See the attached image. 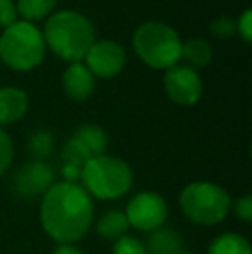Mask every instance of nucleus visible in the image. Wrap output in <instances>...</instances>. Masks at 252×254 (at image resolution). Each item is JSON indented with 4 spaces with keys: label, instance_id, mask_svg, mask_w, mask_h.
Instances as JSON below:
<instances>
[{
    "label": "nucleus",
    "instance_id": "f257e3e1",
    "mask_svg": "<svg viewBox=\"0 0 252 254\" xmlns=\"http://www.w3.org/2000/svg\"><path fill=\"white\" fill-rule=\"evenodd\" d=\"M94 199L80 184L57 182L40 202V223L57 244H76L94 225Z\"/></svg>",
    "mask_w": 252,
    "mask_h": 254
},
{
    "label": "nucleus",
    "instance_id": "f03ea898",
    "mask_svg": "<svg viewBox=\"0 0 252 254\" xmlns=\"http://www.w3.org/2000/svg\"><path fill=\"white\" fill-rule=\"evenodd\" d=\"M45 45L67 63H80L95 42V28L78 10L64 9L47 19L44 31Z\"/></svg>",
    "mask_w": 252,
    "mask_h": 254
},
{
    "label": "nucleus",
    "instance_id": "7ed1b4c3",
    "mask_svg": "<svg viewBox=\"0 0 252 254\" xmlns=\"http://www.w3.org/2000/svg\"><path fill=\"white\" fill-rule=\"evenodd\" d=\"M80 185L90 197L114 201L128 194L133 185V171L126 161L114 156H97L81 168Z\"/></svg>",
    "mask_w": 252,
    "mask_h": 254
},
{
    "label": "nucleus",
    "instance_id": "20e7f679",
    "mask_svg": "<svg viewBox=\"0 0 252 254\" xmlns=\"http://www.w3.org/2000/svg\"><path fill=\"white\" fill-rule=\"evenodd\" d=\"M44 33L30 21H16L0 35V59L14 71H31L45 57Z\"/></svg>",
    "mask_w": 252,
    "mask_h": 254
},
{
    "label": "nucleus",
    "instance_id": "39448f33",
    "mask_svg": "<svg viewBox=\"0 0 252 254\" xmlns=\"http://www.w3.org/2000/svg\"><path fill=\"white\" fill-rule=\"evenodd\" d=\"M133 49L149 67L169 69L180 61L182 40L169 24L147 21L135 30Z\"/></svg>",
    "mask_w": 252,
    "mask_h": 254
},
{
    "label": "nucleus",
    "instance_id": "423d86ee",
    "mask_svg": "<svg viewBox=\"0 0 252 254\" xmlns=\"http://www.w3.org/2000/svg\"><path fill=\"white\" fill-rule=\"evenodd\" d=\"M180 209L201 227L218 225L228 216L232 197L223 187L212 182H192L180 194Z\"/></svg>",
    "mask_w": 252,
    "mask_h": 254
},
{
    "label": "nucleus",
    "instance_id": "0eeeda50",
    "mask_svg": "<svg viewBox=\"0 0 252 254\" xmlns=\"http://www.w3.org/2000/svg\"><path fill=\"white\" fill-rule=\"evenodd\" d=\"M125 214L130 227L151 234L166 223L168 204L157 192H140L130 199Z\"/></svg>",
    "mask_w": 252,
    "mask_h": 254
},
{
    "label": "nucleus",
    "instance_id": "6e6552de",
    "mask_svg": "<svg viewBox=\"0 0 252 254\" xmlns=\"http://www.w3.org/2000/svg\"><path fill=\"white\" fill-rule=\"evenodd\" d=\"M162 83H164V92L169 101L180 106H194L202 95L201 76L197 71L189 66L175 64L169 69H166Z\"/></svg>",
    "mask_w": 252,
    "mask_h": 254
},
{
    "label": "nucleus",
    "instance_id": "1a4fd4ad",
    "mask_svg": "<svg viewBox=\"0 0 252 254\" xmlns=\"http://www.w3.org/2000/svg\"><path fill=\"white\" fill-rule=\"evenodd\" d=\"M85 59H87L85 66L94 76L107 80L118 76L123 71L126 64V52L118 42L101 40L92 44Z\"/></svg>",
    "mask_w": 252,
    "mask_h": 254
},
{
    "label": "nucleus",
    "instance_id": "9d476101",
    "mask_svg": "<svg viewBox=\"0 0 252 254\" xmlns=\"http://www.w3.org/2000/svg\"><path fill=\"white\" fill-rule=\"evenodd\" d=\"M54 170L45 161L23 164L12 178L14 192L21 197H42L54 185Z\"/></svg>",
    "mask_w": 252,
    "mask_h": 254
},
{
    "label": "nucleus",
    "instance_id": "9b49d317",
    "mask_svg": "<svg viewBox=\"0 0 252 254\" xmlns=\"http://www.w3.org/2000/svg\"><path fill=\"white\" fill-rule=\"evenodd\" d=\"M64 92L73 101H87L95 88V76L83 63H71L62 74Z\"/></svg>",
    "mask_w": 252,
    "mask_h": 254
},
{
    "label": "nucleus",
    "instance_id": "f8f14e48",
    "mask_svg": "<svg viewBox=\"0 0 252 254\" xmlns=\"http://www.w3.org/2000/svg\"><path fill=\"white\" fill-rule=\"evenodd\" d=\"M30 106L28 94L16 87L0 88V128L23 120Z\"/></svg>",
    "mask_w": 252,
    "mask_h": 254
},
{
    "label": "nucleus",
    "instance_id": "ddd939ff",
    "mask_svg": "<svg viewBox=\"0 0 252 254\" xmlns=\"http://www.w3.org/2000/svg\"><path fill=\"white\" fill-rule=\"evenodd\" d=\"M147 254H178L183 251V239L173 228H157L151 232L145 242Z\"/></svg>",
    "mask_w": 252,
    "mask_h": 254
},
{
    "label": "nucleus",
    "instance_id": "4468645a",
    "mask_svg": "<svg viewBox=\"0 0 252 254\" xmlns=\"http://www.w3.org/2000/svg\"><path fill=\"white\" fill-rule=\"evenodd\" d=\"M130 223L126 220L125 211L121 209H109L95 221V232L105 241H118L123 235L128 234Z\"/></svg>",
    "mask_w": 252,
    "mask_h": 254
},
{
    "label": "nucleus",
    "instance_id": "2eb2a0df",
    "mask_svg": "<svg viewBox=\"0 0 252 254\" xmlns=\"http://www.w3.org/2000/svg\"><path fill=\"white\" fill-rule=\"evenodd\" d=\"M180 59H185L189 67L197 71L199 67H205L212 61V47L204 38H190L182 44Z\"/></svg>",
    "mask_w": 252,
    "mask_h": 254
},
{
    "label": "nucleus",
    "instance_id": "dca6fc26",
    "mask_svg": "<svg viewBox=\"0 0 252 254\" xmlns=\"http://www.w3.org/2000/svg\"><path fill=\"white\" fill-rule=\"evenodd\" d=\"M207 254H252L251 242L235 232H225L209 244Z\"/></svg>",
    "mask_w": 252,
    "mask_h": 254
},
{
    "label": "nucleus",
    "instance_id": "f3484780",
    "mask_svg": "<svg viewBox=\"0 0 252 254\" xmlns=\"http://www.w3.org/2000/svg\"><path fill=\"white\" fill-rule=\"evenodd\" d=\"M73 135L88 149L92 157L104 156L105 151H107V145H109L107 135L97 125H81Z\"/></svg>",
    "mask_w": 252,
    "mask_h": 254
},
{
    "label": "nucleus",
    "instance_id": "a211bd4d",
    "mask_svg": "<svg viewBox=\"0 0 252 254\" xmlns=\"http://www.w3.org/2000/svg\"><path fill=\"white\" fill-rule=\"evenodd\" d=\"M57 0H17L16 9L17 14L24 17L26 21H40L47 17L54 10Z\"/></svg>",
    "mask_w": 252,
    "mask_h": 254
},
{
    "label": "nucleus",
    "instance_id": "6ab92c4d",
    "mask_svg": "<svg viewBox=\"0 0 252 254\" xmlns=\"http://www.w3.org/2000/svg\"><path fill=\"white\" fill-rule=\"evenodd\" d=\"M54 151V137L49 130H37L28 138V152L33 161H45Z\"/></svg>",
    "mask_w": 252,
    "mask_h": 254
},
{
    "label": "nucleus",
    "instance_id": "aec40b11",
    "mask_svg": "<svg viewBox=\"0 0 252 254\" xmlns=\"http://www.w3.org/2000/svg\"><path fill=\"white\" fill-rule=\"evenodd\" d=\"M62 164H73L76 168H83V164L87 163L88 159H92V154L88 152V149L78 140L76 137L67 138V142L62 147Z\"/></svg>",
    "mask_w": 252,
    "mask_h": 254
},
{
    "label": "nucleus",
    "instance_id": "412c9836",
    "mask_svg": "<svg viewBox=\"0 0 252 254\" xmlns=\"http://www.w3.org/2000/svg\"><path fill=\"white\" fill-rule=\"evenodd\" d=\"M209 31L219 40H230L237 35V21L228 16H221L209 24Z\"/></svg>",
    "mask_w": 252,
    "mask_h": 254
},
{
    "label": "nucleus",
    "instance_id": "4be33fe9",
    "mask_svg": "<svg viewBox=\"0 0 252 254\" xmlns=\"http://www.w3.org/2000/svg\"><path fill=\"white\" fill-rule=\"evenodd\" d=\"M112 254H147V253H145V246L140 239L126 234L121 239L114 241Z\"/></svg>",
    "mask_w": 252,
    "mask_h": 254
},
{
    "label": "nucleus",
    "instance_id": "5701e85b",
    "mask_svg": "<svg viewBox=\"0 0 252 254\" xmlns=\"http://www.w3.org/2000/svg\"><path fill=\"white\" fill-rule=\"evenodd\" d=\"M14 161V144L10 140L9 133L3 128H0V177L10 168Z\"/></svg>",
    "mask_w": 252,
    "mask_h": 254
},
{
    "label": "nucleus",
    "instance_id": "b1692460",
    "mask_svg": "<svg viewBox=\"0 0 252 254\" xmlns=\"http://www.w3.org/2000/svg\"><path fill=\"white\" fill-rule=\"evenodd\" d=\"M230 211H233V214H235L239 220L251 221L252 220V195L246 194L237 199V201H232Z\"/></svg>",
    "mask_w": 252,
    "mask_h": 254
},
{
    "label": "nucleus",
    "instance_id": "393cba45",
    "mask_svg": "<svg viewBox=\"0 0 252 254\" xmlns=\"http://www.w3.org/2000/svg\"><path fill=\"white\" fill-rule=\"evenodd\" d=\"M17 21V9L12 0H0V28L5 30Z\"/></svg>",
    "mask_w": 252,
    "mask_h": 254
},
{
    "label": "nucleus",
    "instance_id": "a878e982",
    "mask_svg": "<svg viewBox=\"0 0 252 254\" xmlns=\"http://www.w3.org/2000/svg\"><path fill=\"white\" fill-rule=\"evenodd\" d=\"M237 33L244 38V42L251 44L252 42V12L251 9H246L242 16L237 21Z\"/></svg>",
    "mask_w": 252,
    "mask_h": 254
},
{
    "label": "nucleus",
    "instance_id": "bb28decb",
    "mask_svg": "<svg viewBox=\"0 0 252 254\" xmlns=\"http://www.w3.org/2000/svg\"><path fill=\"white\" fill-rule=\"evenodd\" d=\"M52 254H83L74 244H59Z\"/></svg>",
    "mask_w": 252,
    "mask_h": 254
},
{
    "label": "nucleus",
    "instance_id": "cd10ccee",
    "mask_svg": "<svg viewBox=\"0 0 252 254\" xmlns=\"http://www.w3.org/2000/svg\"><path fill=\"white\" fill-rule=\"evenodd\" d=\"M178 254H190V253H185V251H182V253H178Z\"/></svg>",
    "mask_w": 252,
    "mask_h": 254
}]
</instances>
